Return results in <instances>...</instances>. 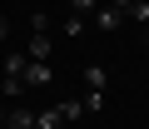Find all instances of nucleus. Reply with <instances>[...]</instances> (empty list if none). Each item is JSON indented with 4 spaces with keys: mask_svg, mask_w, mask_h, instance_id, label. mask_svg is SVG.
Listing matches in <instances>:
<instances>
[{
    "mask_svg": "<svg viewBox=\"0 0 149 129\" xmlns=\"http://www.w3.org/2000/svg\"><path fill=\"white\" fill-rule=\"evenodd\" d=\"M25 55H30V60H40V64H50V55H55L50 30H35V35H30V45H25Z\"/></svg>",
    "mask_w": 149,
    "mask_h": 129,
    "instance_id": "obj_1",
    "label": "nucleus"
},
{
    "mask_svg": "<svg viewBox=\"0 0 149 129\" xmlns=\"http://www.w3.org/2000/svg\"><path fill=\"white\" fill-rule=\"evenodd\" d=\"M119 25H124V10H114V5H100L90 15V30H119Z\"/></svg>",
    "mask_w": 149,
    "mask_h": 129,
    "instance_id": "obj_2",
    "label": "nucleus"
},
{
    "mask_svg": "<svg viewBox=\"0 0 149 129\" xmlns=\"http://www.w3.org/2000/svg\"><path fill=\"white\" fill-rule=\"evenodd\" d=\"M50 80H55L50 64H40V60H30V64H25V89H45Z\"/></svg>",
    "mask_w": 149,
    "mask_h": 129,
    "instance_id": "obj_3",
    "label": "nucleus"
},
{
    "mask_svg": "<svg viewBox=\"0 0 149 129\" xmlns=\"http://www.w3.org/2000/svg\"><path fill=\"white\" fill-rule=\"evenodd\" d=\"M5 129H35V114H30L25 104H15V109H5Z\"/></svg>",
    "mask_w": 149,
    "mask_h": 129,
    "instance_id": "obj_4",
    "label": "nucleus"
},
{
    "mask_svg": "<svg viewBox=\"0 0 149 129\" xmlns=\"http://www.w3.org/2000/svg\"><path fill=\"white\" fill-rule=\"evenodd\" d=\"M85 89H109V70L104 64H85Z\"/></svg>",
    "mask_w": 149,
    "mask_h": 129,
    "instance_id": "obj_5",
    "label": "nucleus"
},
{
    "mask_svg": "<svg viewBox=\"0 0 149 129\" xmlns=\"http://www.w3.org/2000/svg\"><path fill=\"white\" fill-rule=\"evenodd\" d=\"M25 64H30V55H25V50H15V55H5V64H0V70H5V75H20V80H25Z\"/></svg>",
    "mask_w": 149,
    "mask_h": 129,
    "instance_id": "obj_6",
    "label": "nucleus"
},
{
    "mask_svg": "<svg viewBox=\"0 0 149 129\" xmlns=\"http://www.w3.org/2000/svg\"><path fill=\"white\" fill-rule=\"evenodd\" d=\"M60 30H65V35H70V40H80V35H85V30H90V15H74V10H70V20H65V25H60Z\"/></svg>",
    "mask_w": 149,
    "mask_h": 129,
    "instance_id": "obj_7",
    "label": "nucleus"
},
{
    "mask_svg": "<svg viewBox=\"0 0 149 129\" xmlns=\"http://www.w3.org/2000/svg\"><path fill=\"white\" fill-rule=\"evenodd\" d=\"M35 129H65L60 109H40V114H35Z\"/></svg>",
    "mask_w": 149,
    "mask_h": 129,
    "instance_id": "obj_8",
    "label": "nucleus"
},
{
    "mask_svg": "<svg viewBox=\"0 0 149 129\" xmlns=\"http://www.w3.org/2000/svg\"><path fill=\"white\" fill-rule=\"evenodd\" d=\"M55 109H60V119L70 124V119H80V114H85V99H65V104H55Z\"/></svg>",
    "mask_w": 149,
    "mask_h": 129,
    "instance_id": "obj_9",
    "label": "nucleus"
},
{
    "mask_svg": "<svg viewBox=\"0 0 149 129\" xmlns=\"http://www.w3.org/2000/svg\"><path fill=\"white\" fill-rule=\"evenodd\" d=\"M25 94V80L20 75H5V99H20Z\"/></svg>",
    "mask_w": 149,
    "mask_h": 129,
    "instance_id": "obj_10",
    "label": "nucleus"
},
{
    "mask_svg": "<svg viewBox=\"0 0 149 129\" xmlns=\"http://www.w3.org/2000/svg\"><path fill=\"white\" fill-rule=\"evenodd\" d=\"M100 109H104V89H90L85 94V114H100Z\"/></svg>",
    "mask_w": 149,
    "mask_h": 129,
    "instance_id": "obj_11",
    "label": "nucleus"
},
{
    "mask_svg": "<svg viewBox=\"0 0 149 129\" xmlns=\"http://www.w3.org/2000/svg\"><path fill=\"white\" fill-rule=\"evenodd\" d=\"M100 5H104V0H70V10H74V15H95Z\"/></svg>",
    "mask_w": 149,
    "mask_h": 129,
    "instance_id": "obj_12",
    "label": "nucleus"
},
{
    "mask_svg": "<svg viewBox=\"0 0 149 129\" xmlns=\"http://www.w3.org/2000/svg\"><path fill=\"white\" fill-rule=\"evenodd\" d=\"M124 20H149V0H134V5L124 10Z\"/></svg>",
    "mask_w": 149,
    "mask_h": 129,
    "instance_id": "obj_13",
    "label": "nucleus"
},
{
    "mask_svg": "<svg viewBox=\"0 0 149 129\" xmlns=\"http://www.w3.org/2000/svg\"><path fill=\"white\" fill-rule=\"evenodd\" d=\"M5 35H10V20H5V15H0V45H5Z\"/></svg>",
    "mask_w": 149,
    "mask_h": 129,
    "instance_id": "obj_14",
    "label": "nucleus"
},
{
    "mask_svg": "<svg viewBox=\"0 0 149 129\" xmlns=\"http://www.w3.org/2000/svg\"><path fill=\"white\" fill-rule=\"evenodd\" d=\"M104 5H114V10H129V5H134V0H104Z\"/></svg>",
    "mask_w": 149,
    "mask_h": 129,
    "instance_id": "obj_15",
    "label": "nucleus"
},
{
    "mask_svg": "<svg viewBox=\"0 0 149 129\" xmlns=\"http://www.w3.org/2000/svg\"><path fill=\"white\" fill-rule=\"evenodd\" d=\"M0 129H5V109H0Z\"/></svg>",
    "mask_w": 149,
    "mask_h": 129,
    "instance_id": "obj_16",
    "label": "nucleus"
},
{
    "mask_svg": "<svg viewBox=\"0 0 149 129\" xmlns=\"http://www.w3.org/2000/svg\"><path fill=\"white\" fill-rule=\"evenodd\" d=\"M144 45H149V30H144Z\"/></svg>",
    "mask_w": 149,
    "mask_h": 129,
    "instance_id": "obj_17",
    "label": "nucleus"
}]
</instances>
